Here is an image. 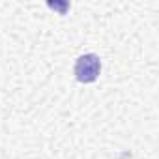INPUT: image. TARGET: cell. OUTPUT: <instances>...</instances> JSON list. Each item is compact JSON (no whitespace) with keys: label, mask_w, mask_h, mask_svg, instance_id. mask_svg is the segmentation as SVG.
Here are the masks:
<instances>
[{"label":"cell","mask_w":159,"mask_h":159,"mask_svg":"<svg viewBox=\"0 0 159 159\" xmlns=\"http://www.w3.org/2000/svg\"><path fill=\"white\" fill-rule=\"evenodd\" d=\"M75 79L79 83H94L96 79L99 77V71H101V60L98 54H83L79 56L77 62H75Z\"/></svg>","instance_id":"1"}]
</instances>
